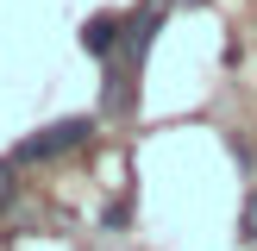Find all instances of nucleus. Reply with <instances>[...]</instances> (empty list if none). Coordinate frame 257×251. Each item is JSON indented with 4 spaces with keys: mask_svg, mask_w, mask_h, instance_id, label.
<instances>
[{
    "mask_svg": "<svg viewBox=\"0 0 257 251\" xmlns=\"http://www.w3.org/2000/svg\"><path fill=\"white\" fill-rule=\"evenodd\" d=\"M119 38H125V25L113 19V13H94V19L82 25V50H88V57H113Z\"/></svg>",
    "mask_w": 257,
    "mask_h": 251,
    "instance_id": "2",
    "label": "nucleus"
},
{
    "mask_svg": "<svg viewBox=\"0 0 257 251\" xmlns=\"http://www.w3.org/2000/svg\"><path fill=\"white\" fill-rule=\"evenodd\" d=\"M13 201V163H0V207Z\"/></svg>",
    "mask_w": 257,
    "mask_h": 251,
    "instance_id": "4",
    "label": "nucleus"
},
{
    "mask_svg": "<svg viewBox=\"0 0 257 251\" xmlns=\"http://www.w3.org/2000/svg\"><path fill=\"white\" fill-rule=\"evenodd\" d=\"M88 138H94V119H57V126H44V132H32L19 151H13V163H50V157H69V151H82Z\"/></svg>",
    "mask_w": 257,
    "mask_h": 251,
    "instance_id": "1",
    "label": "nucleus"
},
{
    "mask_svg": "<svg viewBox=\"0 0 257 251\" xmlns=\"http://www.w3.org/2000/svg\"><path fill=\"white\" fill-rule=\"evenodd\" d=\"M238 238H245V245H257V188L245 195V207H238Z\"/></svg>",
    "mask_w": 257,
    "mask_h": 251,
    "instance_id": "3",
    "label": "nucleus"
}]
</instances>
